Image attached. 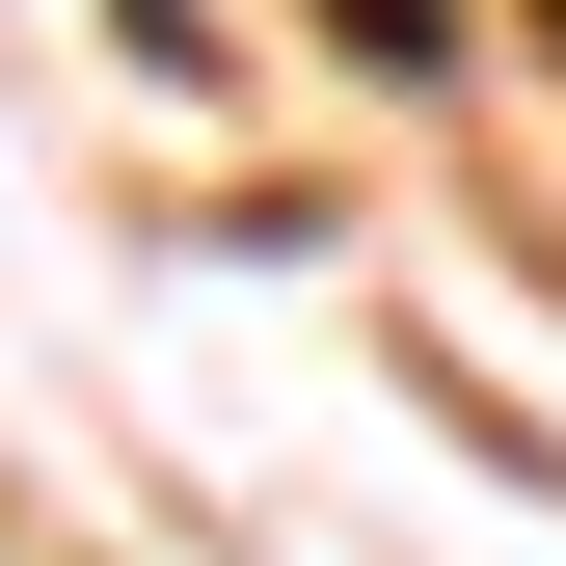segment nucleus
Listing matches in <instances>:
<instances>
[{"instance_id":"nucleus-1","label":"nucleus","mask_w":566,"mask_h":566,"mask_svg":"<svg viewBox=\"0 0 566 566\" xmlns=\"http://www.w3.org/2000/svg\"><path fill=\"white\" fill-rule=\"evenodd\" d=\"M350 54H378V82H432V54H459V0H350Z\"/></svg>"}]
</instances>
